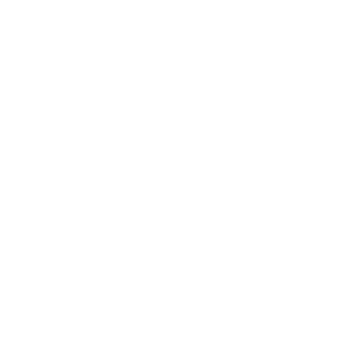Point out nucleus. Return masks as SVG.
<instances>
[]
</instances>
